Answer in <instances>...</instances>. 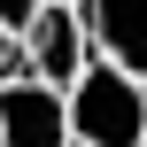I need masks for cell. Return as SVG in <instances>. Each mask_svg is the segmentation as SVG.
<instances>
[{
  "label": "cell",
  "mask_w": 147,
  "mask_h": 147,
  "mask_svg": "<svg viewBox=\"0 0 147 147\" xmlns=\"http://www.w3.org/2000/svg\"><path fill=\"white\" fill-rule=\"evenodd\" d=\"M70 140L78 147H147V78L124 62H85L70 85Z\"/></svg>",
  "instance_id": "1"
},
{
  "label": "cell",
  "mask_w": 147,
  "mask_h": 147,
  "mask_svg": "<svg viewBox=\"0 0 147 147\" xmlns=\"http://www.w3.org/2000/svg\"><path fill=\"white\" fill-rule=\"evenodd\" d=\"M16 47H23V70L31 78H47V85H78V70L93 62V31H85V8L78 0H39V16L16 31Z\"/></svg>",
  "instance_id": "2"
},
{
  "label": "cell",
  "mask_w": 147,
  "mask_h": 147,
  "mask_svg": "<svg viewBox=\"0 0 147 147\" xmlns=\"http://www.w3.org/2000/svg\"><path fill=\"white\" fill-rule=\"evenodd\" d=\"M0 147H70V93L47 78H0Z\"/></svg>",
  "instance_id": "3"
},
{
  "label": "cell",
  "mask_w": 147,
  "mask_h": 147,
  "mask_svg": "<svg viewBox=\"0 0 147 147\" xmlns=\"http://www.w3.org/2000/svg\"><path fill=\"white\" fill-rule=\"evenodd\" d=\"M85 31L109 62H124L132 78H147V0H78Z\"/></svg>",
  "instance_id": "4"
},
{
  "label": "cell",
  "mask_w": 147,
  "mask_h": 147,
  "mask_svg": "<svg viewBox=\"0 0 147 147\" xmlns=\"http://www.w3.org/2000/svg\"><path fill=\"white\" fill-rule=\"evenodd\" d=\"M31 16H39V0H0V23H8V31H23Z\"/></svg>",
  "instance_id": "5"
},
{
  "label": "cell",
  "mask_w": 147,
  "mask_h": 147,
  "mask_svg": "<svg viewBox=\"0 0 147 147\" xmlns=\"http://www.w3.org/2000/svg\"><path fill=\"white\" fill-rule=\"evenodd\" d=\"M8 62H16V31L0 23V78H8Z\"/></svg>",
  "instance_id": "6"
},
{
  "label": "cell",
  "mask_w": 147,
  "mask_h": 147,
  "mask_svg": "<svg viewBox=\"0 0 147 147\" xmlns=\"http://www.w3.org/2000/svg\"><path fill=\"white\" fill-rule=\"evenodd\" d=\"M70 147H78V140H70Z\"/></svg>",
  "instance_id": "7"
}]
</instances>
